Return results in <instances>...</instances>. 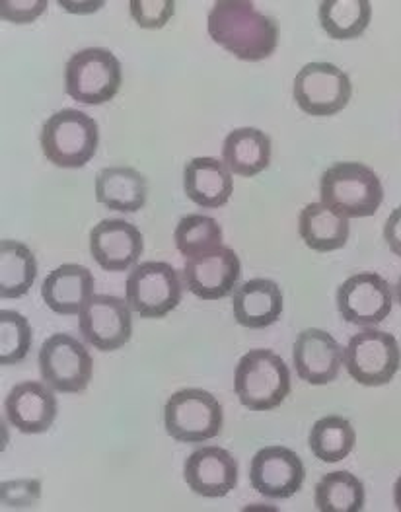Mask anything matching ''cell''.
Returning <instances> with one entry per match:
<instances>
[{
	"label": "cell",
	"instance_id": "cell-1",
	"mask_svg": "<svg viewBox=\"0 0 401 512\" xmlns=\"http://www.w3.org/2000/svg\"><path fill=\"white\" fill-rule=\"evenodd\" d=\"M209 36L240 61L269 59L279 45V24L248 0H219L207 18Z\"/></svg>",
	"mask_w": 401,
	"mask_h": 512
},
{
	"label": "cell",
	"instance_id": "cell-2",
	"mask_svg": "<svg viewBox=\"0 0 401 512\" xmlns=\"http://www.w3.org/2000/svg\"><path fill=\"white\" fill-rule=\"evenodd\" d=\"M320 197L326 207L345 219H365L380 209L384 187L366 164L337 162L320 180Z\"/></svg>",
	"mask_w": 401,
	"mask_h": 512
},
{
	"label": "cell",
	"instance_id": "cell-3",
	"mask_svg": "<svg viewBox=\"0 0 401 512\" xmlns=\"http://www.w3.org/2000/svg\"><path fill=\"white\" fill-rule=\"evenodd\" d=\"M41 150L57 168H84L100 145L98 123L84 111L61 110L53 113L41 129Z\"/></svg>",
	"mask_w": 401,
	"mask_h": 512
},
{
	"label": "cell",
	"instance_id": "cell-4",
	"mask_svg": "<svg viewBox=\"0 0 401 512\" xmlns=\"http://www.w3.org/2000/svg\"><path fill=\"white\" fill-rule=\"evenodd\" d=\"M234 392L250 411H271L291 394V370L269 349L248 351L236 366Z\"/></svg>",
	"mask_w": 401,
	"mask_h": 512
},
{
	"label": "cell",
	"instance_id": "cell-5",
	"mask_svg": "<svg viewBox=\"0 0 401 512\" xmlns=\"http://www.w3.org/2000/svg\"><path fill=\"white\" fill-rule=\"evenodd\" d=\"M123 82L119 59L104 47L74 53L65 67V90L74 102L102 106L111 102Z\"/></svg>",
	"mask_w": 401,
	"mask_h": 512
},
{
	"label": "cell",
	"instance_id": "cell-6",
	"mask_svg": "<svg viewBox=\"0 0 401 512\" xmlns=\"http://www.w3.org/2000/svg\"><path fill=\"white\" fill-rule=\"evenodd\" d=\"M224 413L219 400L201 388L176 392L164 405L166 433L178 442L201 444L219 437Z\"/></svg>",
	"mask_w": 401,
	"mask_h": 512
},
{
	"label": "cell",
	"instance_id": "cell-7",
	"mask_svg": "<svg viewBox=\"0 0 401 512\" xmlns=\"http://www.w3.org/2000/svg\"><path fill=\"white\" fill-rule=\"evenodd\" d=\"M125 294L127 304L141 318L160 320L182 302V281L170 263L145 261L129 273Z\"/></svg>",
	"mask_w": 401,
	"mask_h": 512
},
{
	"label": "cell",
	"instance_id": "cell-8",
	"mask_svg": "<svg viewBox=\"0 0 401 512\" xmlns=\"http://www.w3.org/2000/svg\"><path fill=\"white\" fill-rule=\"evenodd\" d=\"M39 372L51 390L80 394L92 382L94 359L73 335L53 333L39 349Z\"/></svg>",
	"mask_w": 401,
	"mask_h": 512
},
{
	"label": "cell",
	"instance_id": "cell-9",
	"mask_svg": "<svg viewBox=\"0 0 401 512\" xmlns=\"http://www.w3.org/2000/svg\"><path fill=\"white\" fill-rule=\"evenodd\" d=\"M345 366L361 386H386L398 374L401 349L398 339L386 331L366 328L351 337L345 349Z\"/></svg>",
	"mask_w": 401,
	"mask_h": 512
},
{
	"label": "cell",
	"instance_id": "cell-10",
	"mask_svg": "<svg viewBox=\"0 0 401 512\" xmlns=\"http://www.w3.org/2000/svg\"><path fill=\"white\" fill-rule=\"evenodd\" d=\"M292 96L304 113L331 117L347 108L353 96V84L345 71L331 63H308L294 78Z\"/></svg>",
	"mask_w": 401,
	"mask_h": 512
},
{
	"label": "cell",
	"instance_id": "cell-11",
	"mask_svg": "<svg viewBox=\"0 0 401 512\" xmlns=\"http://www.w3.org/2000/svg\"><path fill=\"white\" fill-rule=\"evenodd\" d=\"M78 328L84 341L98 351H117L133 335L131 306L119 296L94 294L78 314Z\"/></svg>",
	"mask_w": 401,
	"mask_h": 512
},
{
	"label": "cell",
	"instance_id": "cell-12",
	"mask_svg": "<svg viewBox=\"0 0 401 512\" xmlns=\"http://www.w3.org/2000/svg\"><path fill=\"white\" fill-rule=\"evenodd\" d=\"M392 306V287L378 273H357L337 289V310L341 318L361 328H374L384 322Z\"/></svg>",
	"mask_w": 401,
	"mask_h": 512
},
{
	"label": "cell",
	"instance_id": "cell-13",
	"mask_svg": "<svg viewBox=\"0 0 401 512\" xmlns=\"http://www.w3.org/2000/svg\"><path fill=\"white\" fill-rule=\"evenodd\" d=\"M306 468L298 454L285 446H265L250 466V481L257 493L269 499H289L302 489Z\"/></svg>",
	"mask_w": 401,
	"mask_h": 512
},
{
	"label": "cell",
	"instance_id": "cell-14",
	"mask_svg": "<svg viewBox=\"0 0 401 512\" xmlns=\"http://www.w3.org/2000/svg\"><path fill=\"white\" fill-rule=\"evenodd\" d=\"M242 263L236 252L226 246L205 254L191 257L183 269L185 289L203 300H220L232 293L240 281Z\"/></svg>",
	"mask_w": 401,
	"mask_h": 512
},
{
	"label": "cell",
	"instance_id": "cell-15",
	"mask_svg": "<svg viewBox=\"0 0 401 512\" xmlns=\"http://www.w3.org/2000/svg\"><path fill=\"white\" fill-rule=\"evenodd\" d=\"M143 250L141 230L127 220H102L90 232V254L104 271L121 273L131 269Z\"/></svg>",
	"mask_w": 401,
	"mask_h": 512
},
{
	"label": "cell",
	"instance_id": "cell-16",
	"mask_svg": "<svg viewBox=\"0 0 401 512\" xmlns=\"http://www.w3.org/2000/svg\"><path fill=\"white\" fill-rule=\"evenodd\" d=\"M292 363L300 380L312 386H326L339 376L345 355L328 331L310 328L298 333L292 349Z\"/></svg>",
	"mask_w": 401,
	"mask_h": 512
},
{
	"label": "cell",
	"instance_id": "cell-17",
	"mask_svg": "<svg viewBox=\"0 0 401 512\" xmlns=\"http://www.w3.org/2000/svg\"><path fill=\"white\" fill-rule=\"evenodd\" d=\"M47 384L28 380L16 384L4 402L8 423L24 435H41L57 419V398Z\"/></svg>",
	"mask_w": 401,
	"mask_h": 512
},
{
	"label": "cell",
	"instance_id": "cell-18",
	"mask_svg": "<svg viewBox=\"0 0 401 512\" xmlns=\"http://www.w3.org/2000/svg\"><path fill=\"white\" fill-rule=\"evenodd\" d=\"M183 477L195 495L220 499L234 491L238 483V464L224 448L201 446L185 460Z\"/></svg>",
	"mask_w": 401,
	"mask_h": 512
},
{
	"label": "cell",
	"instance_id": "cell-19",
	"mask_svg": "<svg viewBox=\"0 0 401 512\" xmlns=\"http://www.w3.org/2000/svg\"><path fill=\"white\" fill-rule=\"evenodd\" d=\"M94 296V277L84 265L65 263L53 269L43 285L41 298L49 310L61 316L80 314L82 306Z\"/></svg>",
	"mask_w": 401,
	"mask_h": 512
},
{
	"label": "cell",
	"instance_id": "cell-20",
	"mask_svg": "<svg viewBox=\"0 0 401 512\" xmlns=\"http://www.w3.org/2000/svg\"><path fill=\"white\" fill-rule=\"evenodd\" d=\"M232 310L240 326L265 330L283 314V293L271 279H252L234 291Z\"/></svg>",
	"mask_w": 401,
	"mask_h": 512
},
{
	"label": "cell",
	"instance_id": "cell-21",
	"mask_svg": "<svg viewBox=\"0 0 401 512\" xmlns=\"http://www.w3.org/2000/svg\"><path fill=\"white\" fill-rule=\"evenodd\" d=\"M183 189L195 205L203 209H219L232 197V172L217 158H193L183 170Z\"/></svg>",
	"mask_w": 401,
	"mask_h": 512
},
{
	"label": "cell",
	"instance_id": "cell-22",
	"mask_svg": "<svg viewBox=\"0 0 401 512\" xmlns=\"http://www.w3.org/2000/svg\"><path fill=\"white\" fill-rule=\"evenodd\" d=\"M148 183L135 168L110 166L96 176V199L110 211L137 213L146 205Z\"/></svg>",
	"mask_w": 401,
	"mask_h": 512
},
{
	"label": "cell",
	"instance_id": "cell-23",
	"mask_svg": "<svg viewBox=\"0 0 401 512\" xmlns=\"http://www.w3.org/2000/svg\"><path fill=\"white\" fill-rule=\"evenodd\" d=\"M222 162L242 178H254L271 164V139L254 127L234 129L222 145Z\"/></svg>",
	"mask_w": 401,
	"mask_h": 512
},
{
	"label": "cell",
	"instance_id": "cell-24",
	"mask_svg": "<svg viewBox=\"0 0 401 512\" xmlns=\"http://www.w3.org/2000/svg\"><path fill=\"white\" fill-rule=\"evenodd\" d=\"M298 234L310 250L328 254L347 244L351 228L349 220L333 213L324 203H310L300 213Z\"/></svg>",
	"mask_w": 401,
	"mask_h": 512
},
{
	"label": "cell",
	"instance_id": "cell-25",
	"mask_svg": "<svg viewBox=\"0 0 401 512\" xmlns=\"http://www.w3.org/2000/svg\"><path fill=\"white\" fill-rule=\"evenodd\" d=\"M37 277V261L34 252L14 240H2L0 244V296L22 298L34 287Z\"/></svg>",
	"mask_w": 401,
	"mask_h": 512
},
{
	"label": "cell",
	"instance_id": "cell-26",
	"mask_svg": "<svg viewBox=\"0 0 401 512\" xmlns=\"http://www.w3.org/2000/svg\"><path fill=\"white\" fill-rule=\"evenodd\" d=\"M372 16L368 0L320 2V24L331 39H357L365 34Z\"/></svg>",
	"mask_w": 401,
	"mask_h": 512
},
{
	"label": "cell",
	"instance_id": "cell-27",
	"mask_svg": "<svg viewBox=\"0 0 401 512\" xmlns=\"http://www.w3.org/2000/svg\"><path fill=\"white\" fill-rule=\"evenodd\" d=\"M355 440V429L345 417L326 415L318 419L310 431V450L318 460L335 464L353 452Z\"/></svg>",
	"mask_w": 401,
	"mask_h": 512
},
{
	"label": "cell",
	"instance_id": "cell-28",
	"mask_svg": "<svg viewBox=\"0 0 401 512\" xmlns=\"http://www.w3.org/2000/svg\"><path fill=\"white\" fill-rule=\"evenodd\" d=\"M314 503L320 512H361L365 487L351 472H331L316 485Z\"/></svg>",
	"mask_w": 401,
	"mask_h": 512
},
{
	"label": "cell",
	"instance_id": "cell-29",
	"mask_svg": "<svg viewBox=\"0 0 401 512\" xmlns=\"http://www.w3.org/2000/svg\"><path fill=\"white\" fill-rule=\"evenodd\" d=\"M176 246L187 259L211 254L222 246L219 222L207 215H185L176 226Z\"/></svg>",
	"mask_w": 401,
	"mask_h": 512
},
{
	"label": "cell",
	"instance_id": "cell-30",
	"mask_svg": "<svg viewBox=\"0 0 401 512\" xmlns=\"http://www.w3.org/2000/svg\"><path fill=\"white\" fill-rule=\"evenodd\" d=\"M32 326L14 310L0 312V365L14 366L26 361L32 349Z\"/></svg>",
	"mask_w": 401,
	"mask_h": 512
},
{
	"label": "cell",
	"instance_id": "cell-31",
	"mask_svg": "<svg viewBox=\"0 0 401 512\" xmlns=\"http://www.w3.org/2000/svg\"><path fill=\"white\" fill-rule=\"evenodd\" d=\"M131 16L145 30L164 28L176 12L174 0H131Z\"/></svg>",
	"mask_w": 401,
	"mask_h": 512
},
{
	"label": "cell",
	"instance_id": "cell-32",
	"mask_svg": "<svg viewBox=\"0 0 401 512\" xmlns=\"http://www.w3.org/2000/svg\"><path fill=\"white\" fill-rule=\"evenodd\" d=\"M41 485L34 479H22L14 483H4L2 485V501L6 507H16V509H28L36 505L39 499Z\"/></svg>",
	"mask_w": 401,
	"mask_h": 512
},
{
	"label": "cell",
	"instance_id": "cell-33",
	"mask_svg": "<svg viewBox=\"0 0 401 512\" xmlns=\"http://www.w3.org/2000/svg\"><path fill=\"white\" fill-rule=\"evenodd\" d=\"M47 8V2L45 0H36V2H0V14L4 20L8 22H14V24H30L34 22L37 16H41Z\"/></svg>",
	"mask_w": 401,
	"mask_h": 512
},
{
	"label": "cell",
	"instance_id": "cell-34",
	"mask_svg": "<svg viewBox=\"0 0 401 512\" xmlns=\"http://www.w3.org/2000/svg\"><path fill=\"white\" fill-rule=\"evenodd\" d=\"M384 238H386L388 248L392 250V254L401 257V207L394 209L392 215L386 220Z\"/></svg>",
	"mask_w": 401,
	"mask_h": 512
},
{
	"label": "cell",
	"instance_id": "cell-35",
	"mask_svg": "<svg viewBox=\"0 0 401 512\" xmlns=\"http://www.w3.org/2000/svg\"><path fill=\"white\" fill-rule=\"evenodd\" d=\"M394 503H396V509L401 512V476L394 485Z\"/></svg>",
	"mask_w": 401,
	"mask_h": 512
},
{
	"label": "cell",
	"instance_id": "cell-36",
	"mask_svg": "<svg viewBox=\"0 0 401 512\" xmlns=\"http://www.w3.org/2000/svg\"><path fill=\"white\" fill-rule=\"evenodd\" d=\"M396 296H398V300H400L401 304V277L398 279V285H396Z\"/></svg>",
	"mask_w": 401,
	"mask_h": 512
}]
</instances>
